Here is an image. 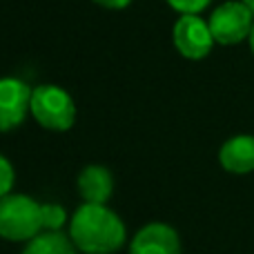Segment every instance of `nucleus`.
<instances>
[{"label": "nucleus", "instance_id": "f257e3e1", "mask_svg": "<svg viewBox=\"0 0 254 254\" xmlns=\"http://www.w3.org/2000/svg\"><path fill=\"white\" fill-rule=\"evenodd\" d=\"M69 237L83 254H116L125 246L127 230L107 205L83 203L69 219Z\"/></svg>", "mask_w": 254, "mask_h": 254}, {"label": "nucleus", "instance_id": "f03ea898", "mask_svg": "<svg viewBox=\"0 0 254 254\" xmlns=\"http://www.w3.org/2000/svg\"><path fill=\"white\" fill-rule=\"evenodd\" d=\"M43 232V203L27 194L0 198V239L11 243H27Z\"/></svg>", "mask_w": 254, "mask_h": 254}, {"label": "nucleus", "instance_id": "7ed1b4c3", "mask_svg": "<svg viewBox=\"0 0 254 254\" xmlns=\"http://www.w3.org/2000/svg\"><path fill=\"white\" fill-rule=\"evenodd\" d=\"M31 116L49 131H67L76 123V103L58 85H38L31 92Z\"/></svg>", "mask_w": 254, "mask_h": 254}, {"label": "nucleus", "instance_id": "20e7f679", "mask_svg": "<svg viewBox=\"0 0 254 254\" xmlns=\"http://www.w3.org/2000/svg\"><path fill=\"white\" fill-rule=\"evenodd\" d=\"M210 31L214 36V43L223 47H232L250 38L254 27V13L241 0H225L210 13Z\"/></svg>", "mask_w": 254, "mask_h": 254}, {"label": "nucleus", "instance_id": "39448f33", "mask_svg": "<svg viewBox=\"0 0 254 254\" xmlns=\"http://www.w3.org/2000/svg\"><path fill=\"white\" fill-rule=\"evenodd\" d=\"M172 40L176 52L188 61H203L205 56H210L212 47L216 45L207 20H203L196 13H185L174 22Z\"/></svg>", "mask_w": 254, "mask_h": 254}, {"label": "nucleus", "instance_id": "423d86ee", "mask_svg": "<svg viewBox=\"0 0 254 254\" xmlns=\"http://www.w3.org/2000/svg\"><path fill=\"white\" fill-rule=\"evenodd\" d=\"M31 92L20 78H0V131H11L25 123L27 114H31Z\"/></svg>", "mask_w": 254, "mask_h": 254}, {"label": "nucleus", "instance_id": "0eeeda50", "mask_svg": "<svg viewBox=\"0 0 254 254\" xmlns=\"http://www.w3.org/2000/svg\"><path fill=\"white\" fill-rule=\"evenodd\" d=\"M129 254H183L181 237L167 223H147L134 234Z\"/></svg>", "mask_w": 254, "mask_h": 254}, {"label": "nucleus", "instance_id": "6e6552de", "mask_svg": "<svg viewBox=\"0 0 254 254\" xmlns=\"http://www.w3.org/2000/svg\"><path fill=\"white\" fill-rule=\"evenodd\" d=\"M219 163L230 174H252L254 172V136L237 134L228 138L219 149Z\"/></svg>", "mask_w": 254, "mask_h": 254}, {"label": "nucleus", "instance_id": "1a4fd4ad", "mask_svg": "<svg viewBox=\"0 0 254 254\" xmlns=\"http://www.w3.org/2000/svg\"><path fill=\"white\" fill-rule=\"evenodd\" d=\"M78 194L85 203H98V205H107L114 192V176L105 165H87L80 170L78 174Z\"/></svg>", "mask_w": 254, "mask_h": 254}, {"label": "nucleus", "instance_id": "9d476101", "mask_svg": "<svg viewBox=\"0 0 254 254\" xmlns=\"http://www.w3.org/2000/svg\"><path fill=\"white\" fill-rule=\"evenodd\" d=\"M20 254H78V248L74 246L69 234L61 232H49L43 230L38 237L25 243V250Z\"/></svg>", "mask_w": 254, "mask_h": 254}, {"label": "nucleus", "instance_id": "9b49d317", "mask_svg": "<svg viewBox=\"0 0 254 254\" xmlns=\"http://www.w3.org/2000/svg\"><path fill=\"white\" fill-rule=\"evenodd\" d=\"M67 223V212L58 203H43V230L49 232H61Z\"/></svg>", "mask_w": 254, "mask_h": 254}, {"label": "nucleus", "instance_id": "f8f14e48", "mask_svg": "<svg viewBox=\"0 0 254 254\" xmlns=\"http://www.w3.org/2000/svg\"><path fill=\"white\" fill-rule=\"evenodd\" d=\"M167 4H170L174 11H179L181 16H185V13H201L205 11L207 7H210L212 0H165Z\"/></svg>", "mask_w": 254, "mask_h": 254}, {"label": "nucleus", "instance_id": "ddd939ff", "mask_svg": "<svg viewBox=\"0 0 254 254\" xmlns=\"http://www.w3.org/2000/svg\"><path fill=\"white\" fill-rule=\"evenodd\" d=\"M13 181H16V172H13V165L9 163V158H4L0 154V198L7 196L13 188Z\"/></svg>", "mask_w": 254, "mask_h": 254}, {"label": "nucleus", "instance_id": "4468645a", "mask_svg": "<svg viewBox=\"0 0 254 254\" xmlns=\"http://www.w3.org/2000/svg\"><path fill=\"white\" fill-rule=\"evenodd\" d=\"M94 2L105 7V9H125L131 0H94Z\"/></svg>", "mask_w": 254, "mask_h": 254}, {"label": "nucleus", "instance_id": "2eb2a0df", "mask_svg": "<svg viewBox=\"0 0 254 254\" xmlns=\"http://www.w3.org/2000/svg\"><path fill=\"white\" fill-rule=\"evenodd\" d=\"M248 43H250V49H252V54H254V27H252V34H250V38H248Z\"/></svg>", "mask_w": 254, "mask_h": 254}, {"label": "nucleus", "instance_id": "dca6fc26", "mask_svg": "<svg viewBox=\"0 0 254 254\" xmlns=\"http://www.w3.org/2000/svg\"><path fill=\"white\" fill-rule=\"evenodd\" d=\"M241 2H246L248 7H250V11L254 13V0H241Z\"/></svg>", "mask_w": 254, "mask_h": 254}]
</instances>
